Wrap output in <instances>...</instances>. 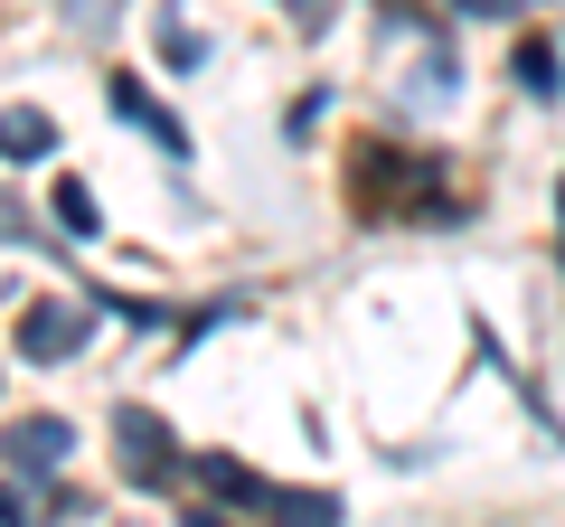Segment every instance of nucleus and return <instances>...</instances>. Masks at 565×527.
<instances>
[{
	"label": "nucleus",
	"instance_id": "4468645a",
	"mask_svg": "<svg viewBox=\"0 0 565 527\" xmlns=\"http://www.w3.org/2000/svg\"><path fill=\"white\" fill-rule=\"evenodd\" d=\"M189 527H226V518H217V508H189Z\"/></svg>",
	"mask_w": 565,
	"mask_h": 527
},
{
	"label": "nucleus",
	"instance_id": "0eeeda50",
	"mask_svg": "<svg viewBox=\"0 0 565 527\" xmlns=\"http://www.w3.org/2000/svg\"><path fill=\"white\" fill-rule=\"evenodd\" d=\"M509 76H519L527 95H565V85H556V47H546V39H519V57H509Z\"/></svg>",
	"mask_w": 565,
	"mask_h": 527
},
{
	"label": "nucleus",
	"instance_id": "ddd939ff",
	"mask_svg": "<svg viewBox=\"0 0 565 527\" xmlns=\"http://www.w3.org/2000/svg\"><path fill=\"white\" fill-rule=\"evenodd\" d=\"M330 20V0H302V29H321Z\"/></svg>",
	"mask_w": 565,
	"mask_h": 527
},
{
	"label": "nucleus",
	"instance_id": "f03ea898",
	"mask_svg": "<svg viewBox=\"0 0 565 527\" xmlns=\"http://www.w3.org/2000/svg\"><path fill=\"white\" fill-rule=\"evenodd\" d=\"M66 452H76V424H57V415H20V424H0V462L29 471V481H47Z\"/></svg>",
	"mask_w": 565,
	"mask_h": 527
},
{
	"label": "nucleus",
	"instance_id": "f8f14e48",
	"mask_svg": "<svg viewBox=\"0 0 565 527\" xmlns=\"http://www.w3.org/2000/svg\"><path fill=\"white\" fill-rule=\"evenodd\" d=\"M0 236H29V207L20 198H0Z\"/></svg>",
	"mask_w": 565,
	"mask_h": 527
},
{
	"label": "nucleus",
	"instance_id": "423d86ee",
	"mask_svg": "<svg viewBox=\"0 0 565 527\" xmlns=\"http://www.w3.org/2000/svg\"><path fill=\"white\" fill-rule=\"evenodd\" d=\"M199 481L217 490L226 508H274V490H264V481H255L245 462H226V452H207V462H199Z\"/></svg>",
	"mask_w": 565,
	"mask_h": 527
},
{
	"label": "nucleus",
	"instance_id": "7ed1b4c3",
	"mask_svg": "<svg viewBox=\"0 0 565 527\" xmlns=\"http://www.w3.org/2000/svg\"><path fill=\"white\" fill-rule=\"evenodd\" d=\"M85 330H95V321H85L76 302H29L20 311V358L57 367V358H76V348H85Z\"/></svg>",
	"mask_w": 565,
	"mask_h": 527
},
{
	"label": "nucleus",
	"instance_id": "6e6552de",
	"mask_svg": "<svg viewBox=\"0 0 565 527\" xmlns=\"http://www.w3.org/2000/svg\"><path fill=\"white\" fill-rule=\"evenodd\" d=\"M274 518L282 527H340V499H330V490H311V499L292 490V499H282V490H274Z\"/></svg>",
	"mask_w": 565,
	"mask_h": 527
},
{
	"label": "nucleus",
	"instance_id": "20e7f679",
	"mask_svg": "<svg viewBox=\"0 0 565 527\" xmlns=\"http://www.w3.org/2000/svg\"><path fill=\"white\" fill-rule=\"evenodd\" d=\"M0 151H10V161H47V151H57V122H47L39 104H10V114H0Z\"/></svg>",
	"mask_w": 565,
	"mask_h": 527
},
{
	"label": "nucleus",
	"instance_id": "9d476101",
	"mask_svg": "<svg viewBox=\"0 0 565 527\" xmlns=\"http://www.w3.org/2000/svg\"><path fill=\"white\" fill-rule=\"evenodd\" d=\"M0 527H39V499H29V490H10V481H0Z\"/></svg>",
	"mask_w": 565,
	"mask_h": 527
},
{
	"label": "nucleus",
	"instance_id": "1a4fd4ad",
	"mask_svg": "<svg viewBox=\"0 0 565 527\" xmlns=\"http://www.w3.org/2000/svg\"><path fill=\"white\" fill-rule=\"evenodd\" d=\"M57 226H76V236H95V226H104V217H95V198H85L76 180H57Z\"/></svg>",
	"mask_w": 565,
	"mask_h": 527
},
{
	"label": "nucleus",
	"instance_id": "39448f33",
	"mask_svg": "<svg viewBox=\"0 0 565 527\" xmlns=\"http://www.w3.org/2000/svg\"><path fill=\"white\" fill-rule=\"evenodd\" d=\"M114 114H122V122H141V132H151V142L170 151V161H189V132H180V122H170L151 95H141V85H114Z\"/></svg>",
	"mask_w": 565,
	"mask_h": 527
},
{
	"label": "nucleus",
	"instance_id": "9b49d317",
	"mask_svg": "<svg viewBox=\"0 0 565 527\" xmlns=\"http://www.w3.org/2000/svg\"><path fill=\"white\" fill-rule=\"evenodd\" d=\"M452 10H471V20H509V10H527V0H452Z\"/></svg>",
	"mask_w": 565,
	"mask_h": 527
},
{
	"label": "nucleus",
	"instance_id": "f257e3e1",
	"mask_svg": "<svg viewBox=\"0 0 565 527\" xmlns=\"http://www.w3.org/2000/svg\"><path fill=\"white\" fill-rule=\"evenodd\" d=\"M114 443H122V481H141V490L180 481V443H170V424H161V415L122 406V415H114Z\"/></svg>",
	"mask_w": 565,
	"mask_h": 527
}]
</instances>
